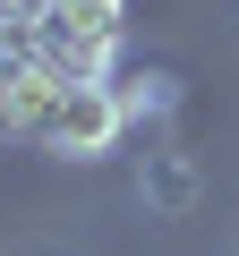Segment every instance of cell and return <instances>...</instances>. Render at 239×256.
<instances>
[{
  "label": "cell",
  "instance_id": "cell-4",
  "mask_svg": "<svg viewBox=\"0 0 239 256\" xmlns=\"http://www.w3.org/2000/svg\"><path fill=\"white\" fill-rule=\"evenodd\" d=\"M43 9H52V0H0V26H34Z\"/></svg>",
  "mask_w": 239,
  "mask_h": 256
},
{
  "label": "cell",
  "instance_id": "cell-2",
  "mask_svg": "<svg viewBox=\"0 0 239 256\" xmlns=\"http://www.w3.org/2000/svg\"><path fill=\"white\" fill-rule=\"evenodd\" d=\"M60 68L34 52V34L18 26H0V137H18V146H34L43 137V120H52V102H60Z\"/></svg>",
  "mask_w": 239,
  "mask_h": 256
},
{
  "label": "cell",
  "instance_id": "cell-1",
  "mask_svg": "<svg viewBox=\"0 0 239 256\" xmlns=\"http://www.w3.org/2000/svg\"><path fill=\"white\" fill-rule=\"evenodd\" d=\"M26 34H34V52H43L60 77H111L128 18H120V0H52Z\"/></svg>",
  "mask_w": 239,
  "mask_h": 256
},
{
  "label": "cell",
  "instance_id": "cell-3",
  "mask_svg": "<svg viewBox=\"0 0 239 256\" xmlns=\"http://www.w3.org/2000/svg\"><path fill=\"white\" fill-rule=\"evenodd\" d=\"M120 128H128V111H120V94H111V77H68L34 146H52V154H68V162H94V154H111V146H120Z\"/></svg>",
  "mask_w": 239,
  "mask_h": 256
}]
</instances>
